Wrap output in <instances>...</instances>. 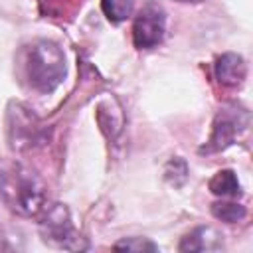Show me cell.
I'll use <instances>...</instances> for the list:
<instances>
[{"label":"cell","mask_w":253,"mask_h":253,"mask_svg":"<svg viewBox=\"0 0 253 253\" xmlns=\"http://www.w3.org/2000/svg\"><path fill=\"white\" fill-rule=\"evenodd\" d=\"M0 202L22 217H36L47 206L42 178L18 160H0Z\"/></svg>","instance_id":"1"},{"label":"cell","mask_w":253,"mask_h":253,"mask_svg":"<svg viewBox=\"0 0 253 253\" xmlns=\"http://www.w3.org/2000/svg\"><path fill=\"white\" fill-rule=\"evenodd\" d=\"M24 73L28 85L38 93L55 91L67 73L65 53L51 40H38L26 49Z\"/></svg>","instance_id":"2"},{"label":"cell","mask_w":253,"mask_h":253,"mask_svg":"<svg viewBox=\"0 0 253 253\" xmlns=\"http://www.w3.org/2000/svg\"><path fill=\"white\" fill-rule=\"evenodd\" d=\"M40 233L42 239L57 249H69V251H81L87 249V241L79 235L71 221V213L63 204L45 206L40 217Z\"/></svg>","instance_id":"3"},{"label":"cell","mask_w":253,"mask_h":253,"mask_svg":"<svg viewBox=\"0 0 253 253\" xmlns=\"http://www.w3.org/2000/svg\"><path fill=\"white\" fill-rule=\"evenodd\" d=\"M249 126V111L241 105H227L223 107L211 125V134L208 138V142L200 148V152L204 154H211V152H219L225 150L227 146H231L235 142V138L245 132Z\"/></svg>","instance_id":"4"},{"label":"cell","mask_w":253,"mask_h":253,"mask_svg":"<svg viewBox=\"0 0 253 253\" xmlns=\"http://www.w3.org/2000/svg\"><path fill=\"white\" fill-rule=\"evenodd\" d=\"M166 34V12L164 8L148 0L132 22V43L136 49H152L162 43Z\"/></svg>","instance_id":"5"},{"label":"cell","mask_w":253,"mask_h":253,"mask_svg":"<svg viewBox=\"0 0 253 253\" xmlns=\"http://www.w3.org/2000/svg\"><path fill=\"white\" fill-rule=\"evenodd\" d=\"M213 75L221 87H239L247 77V63L237 53H221L213 63Z\"/></svg>","instance_id":"6"},{"label":"cell","mask_w":253,"mask_h":253,"mask_svg":"<svg viewBox=\"0 0 253 253\" xmlns=\"http://www.w3.org/2000/svg\"><path fill=\"white\" fill-rule=\"evenodd\" d=\"M219 249H223V235L210 225L194 227L178 243V251H219Z\"/></svg>","instance_id":"7"},{"label":"cell","mask_w":253,"mask_h":253,"mask_svg":"<svg viewBox=\"0 0 253 253\" xmlns=\"http://www.w3.org/2000/svg\"><path fill=\"white\" fill-rule=\"evenodd\" d=\"M208 188L211 194L221 196V198H239L241 192V184L235 176L233 170H219L211 176V180L208 182Z\"/></svg>","instance_id":"8"},{"label":"cell","mask_w":253,"mask_h":253,"mask_svg":"<svg viewBox=\"0 0 253 253\" xmlns=\"http://www.w3.org/2000/svg\"><path fill=\"white\" fill-rule=\"evenodd\" d=\"M211 213H213V217H217L225 223H237V221L245 219L247 210L243 204H237V202H215V204H211Z\"/></svg>","instance_id":"9"},{"label":"cell","mask_w":253,"mask_h":253,"mask_svg":"<svg viewBox=\"0 0 253 253\" xmlns=\"http://www.w3.org/2000/svg\"><path fill=\"white\" fill-rule=\"evenodd\" d=\"M101 8L109 22L119 24V22H125L132 14L134 0H101Z\"/></svg>","instance_id":"10"},{"label":"cell","mask_w":253,"mask_h":253,"mask_svg":"<svg viewBox=\"0 0 253 253\" xmlns=\"http://www.w3.org/2000/svg\"><path fill=\"white\" fill-rule=\"evenodd\" d=\"M164 176H166V180L172 186H182L186 182V178H188V164H186V160H182L180 156L172 158L166 164V168H164Z\"/></svg>","instance_id":"11"},{"label":"cell","mask_w":253,"mask_h":253,"mask_svg":"<svg viewBox=\"0 0 253 253\" xmlns=\"http://www.w3.org/2000/svg\"><path fill=\"white\" fill-rule=\"evenodd\" d=\"M113 247L125 249V251H158V245L146 237H125V239L117 241Z\"/></svg>","instance_id":"12"},{"label":"cell","mask_w":253,"mask_h":253,"mask_svg":"<svg viewBox=\"0 0 253 253\" xmlns=\"http://www.w3.org/2000/svg\"><path fill=\"white\" fill-rule=\"evenodd\" d=\"M176 2H182V4H198V2H204V0H176Z\"/></svg>","instance_id":"13"}]
</instances>
